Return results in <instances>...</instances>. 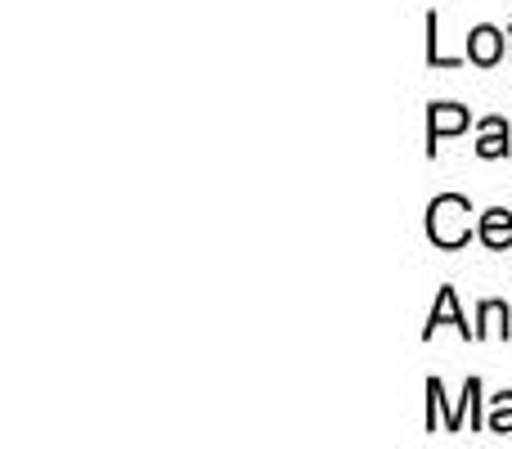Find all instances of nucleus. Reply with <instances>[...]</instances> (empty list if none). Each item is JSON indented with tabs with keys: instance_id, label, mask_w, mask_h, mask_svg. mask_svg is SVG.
Segmentation results:
<instances>
[{
	"instance_id": "obj_3",
	"label": "nucleus",
	"mask_w": 512,
	"mask_h": 449,
	"mask_svg": "<svg viewBox=\"0 0 512 449\" xmlns=\"http://www.w3.org/2000/svg\"><path fill=\"white\" fill-rule=\"evenodd\" d=\"M445 324H454L463 337H472V342H477V328H468V319H463V310H459V292H454V288H441V297H436L432 315H427L423 337H432L436 328H445Z\"/></svg>"
},
{
	"instance_id": "obj_10",
	"label": "nucleus",
	"mask_w": 512,
	"mask_h": 449,
	"mask_svg": "<svg viewBox=\"0 0 512 449\" xmlns=\"http://www.w3.org/2000/svg\"><path fill=\"white\" fill-rule=\"evenodd\" d=\"M508 45H512V23H508Z\"/></svg>"
},
{
	"instance_id": "obj_8",
	"label": "nucleus",
	"mask_w": 512,
	"mask_h": 449,
	"mask_svg": "<svg viewBox=\"0 0 512 449\" xmlns=\"http://www.w3.org/2000/svg\"><path fill=\"white\" fill-rule=\"evenodd\" d=\"M486 432H499V436H512V391H499L495 405L486 414Z\"/></svg>"
},
{
	"instance_id": "obj_6",
	"label": "nucleus",
	"mask_w": 512,
	"mask_h": 449,
	"mask_svg": "<svg viewBox=\"0 0 512 449\" xmlns=\"http://www.w3.org/2000/svg\"><path fill=\"white\" fill-rule=\"evenodd\" d=\"M481 140H477V158L495 162V158H508L512 153V135H508V122L504 117H481Z\"/></svg>"
},
{
	"instance_id": "obj_7",
	"label": "nucleus",
	"mask_w": 512,
	"mask_h": 449,
	"mask_svg": "<svg viewBox=\"0 0 512 449\" xmlns=\"http://www.w3.org/2000/svg\"><path fill=\"white\" fill-rule=\"evenodd\" d=\"M508 306L504 301H481V310H477V342L481 337H490V333H499V337H512V324H508Z\"/></svg>"
},
{
	"instance_id": "obj_9",
	"label": "nucleus",
	"mask_w": 512,
	"mask_h": 449,
	"mask_svg": "<svg viewBox=\"0 0 512 449\" xmlns=\"http://www.w3.org/2000/svg\"><path fill=\"white\" fill-rule=\"evenodd\" d=\"M436 27H441V18H436V9H432V14H427V63H432V68H459L463 59L441 54V36H436Z\"/></svg>"
},
{
	"instance_id": "obj_2",
	"label": "nucleus",
	"mask_w": 512,
	"mask_h": 449,
	"mask_svg": "<svg viewBox=\"0 0 512 449\" xmlns=\"http://www.w3.org/2000/svg\"><path fill=\"white\" fill-rule=\"evenodd\" d=\"M472 126V113L459 104H432V113H427V158H436V149H441L445 135H463Z\"/></svg>"
},
{
	"instance_id": "obj_5",
	"label": "nucleus",
	"mask_w": 512,
	"mask_h": 449,
	"mask_svg": "<svg viewBox=\"0 0 512 449\" xmlns=\"http://www.w3.org/2000/svg\"><path fill=\"white\" fill-rule=\"evenodd\" d=\"M477 238L490 247V252H508V247H512V212H504V207H490V212H481Z\"/></svg>"
},
{
	"instance_id": "obj_1",
	"label": "nucleus",
	"mask_w": 512,
	"mask_h": 449,
	"mask_svg": "<svg viewBox=\"0 0 512 449\" xmlns=\"http://www.w3.org/2000/svg\"><path fill=\"white\" fill-rule=\"evenodd\" d=\"M468 216H472V203L463 194L432 198V207H427V238H432L436 247H445V252H454V247H463L477 234Z\"/></svg>"
},
{
	"instance_id": "obj_4",
	"label": "nucleus",
	"mask_w": 512,
	"mask_h": 449,
	"mask_svg": "<svg viewBox=\"0 0 512 449\" xmlns=\"http://www.w3.org/2000/svg\"><path fill=\"white\" fill-rule=\"evenodd\" d=\"M468 59L477 63V68H495V63L504 59V32L490 27V23L472 27L468 32Z\"/></svg>"
}]
</instances>
